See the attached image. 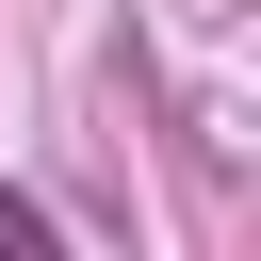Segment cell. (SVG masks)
<instances>
[{
  "label": "cell",
  "instance_id": "6da1fadb",
  "mask_svg": "<svg viewBox=\"0 0 261 261\" xmlns=\"http://www.w3.org/2000/svg\"><path fill=\"white\" fill-rule=\"evenodd\" d=\"M0 245H16V261H33V245H49V212H33V196H16V179H0Z\"/></svg>",
  "mask_w": 261,
  "mask_h": 261
}]
</instances>
